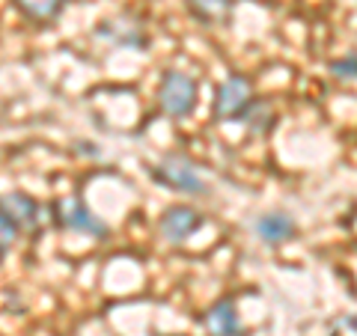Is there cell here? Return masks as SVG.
Masks as SVG:
<instances>
[{
  "label": "cell",
  "instance_id": "cell-10",
  "mask_svg": "<svg viewBox=\"0 0 357 336\" xmlns=\"http://www.w3.org/2000/svg\"><path fill=\"white\" fill-rule=\"evenodd\" d=\"M66 0H15V6L30 21H51L63 9Z\"/></svg>",
  "mask_w": 357,
  "mask_h": 336
},
{
  "label": "cell",
  "instance_id": "cell-13",
  "mask_svg": "<svg viewBox=\"0 0 357 336\" xmlns=\"http://www.w3.org/2000/svg\"><path fill=\"white\" fill-rule=\"evenodd\" d=\"M333 72H337V75H342V72H354V75H357V54H354L349 63H333Z\"/></svg>",
  "mask_w": 357,
  "mask_h": 336
},
{
  "label": "cell",
  "instance_id": "cell-3",
  "mask_svg": "<svg viewBox=\"0 0 357 336\" xmlns=\"http://www.w3.org/2000/svg\"><path fill=\"white\" fill-rule=\"evenodd\" d=\"M250 84L244 81L241 75L229 77L223 81L220 89H218V98H215V116L218 119H236V116H244L250 107Z\"/></svg>",
  "mask_w": 357,
  "mask_h": 336
},
{
  "label": "cell",
  "instance_id": "cell-14",
  "mask_svg": "<svg viewBox=\"0 0 357 336\" xmlns=\"http://www.w3.org/2000/svg\"><path fill=\"white\" fill-rule=\"evenodd\" d=\"M351 324H354V328H357V321H351Z\"/></svg>",
  "mask_w": 357,
  "mask_h": 336
},
{
  "label": "cell",
  "instance_id": "cell-5",
  "mask_svg": "<svg viewBox=\"0 0 357 336\" xmlns=\"http://www.w3.org/2000/svg\"><path fill=\"white\" fill-rule=\"evenodd\" d=\"M54 215H57V223L66 229L86 232V235H107V227L81 203V199H63V203H57V208H54Z\"/></svg>",
  "mask_w": 357,
  "mask_h": 336
},
{
  "label": "cell",
  "instance_id": "cell-4",
  "mask_svg": "<svg viewBox=\"0 0 357 336\" xmlns=\"http://www.w3.org/2000/svg\"><path fill=\"white\" fill-rule=\"evenodd\" d=\"M0 211L9 217L21 229H27V232H36L39 229V223H42V208L39 203L33 197L27 194H21V190H13V194H3L0 197Z\"/></svg>",
  "mask_w": 357,
  "mask_h": 336
},
{
  "label": "cell",
  "instance_id": "cell-6",
  "mask_svg": "<svg viewBox=\"0 0 357 336\" xmlns=\"http://www.w3.org/2000/svg\"><path fill=\"white\" fill-rule=\"evenodd\" d=\"M203 227V217H199V211L191 208V206H173V208H167L164 211V217L158 223V229L167 241H185V238H191V235Z\"/></svg>",
  "mask_w": 357,
  "mask_h": 336
},
{
  "label": "cell",
  "instance_id": "cell-7",
  "mask_svg": "<svg viewBox=\"0 0 357 336\" xmlns=\"http://www.w3.org/2000/svg\"><path fill=\"white\" fill-rule=\"evenodd\" d=\"M206 324L208 330L215 336H238L241 333V324H238V316H236V304L232 300H220L208 310L206 316Z\"/></svg>",
  "mask_w": 357,
  "mask_h": 336
},
{
  "label": "cell",
  "instance_id": "cell-1",
  "mask_svg": "<svg viewBox=\"0 0 357 336\" xmlns=\"http://www.w3.org/2000/svg\"><path fill=\"white\" fill-rule=\"evenodd\" d=\"M158 105L167 116L185 119L197 105V84L194 77H188L182 72H167L161 89H158Z\"/></svg>",
  "mask_w": 357,
  "mask_h": 336
},
{
  "label": "cell",
  "instance_id": "cell-9",
  "mask_svg": "<svg viewBox=\"0 0 357 336\" xmlns=\"http://www.w3.org/2000/svg\"><path fill=\"white\" fill-rule=\"evenodd\" d=\"M98 36L102 39H110V42H116V45H131V48H140L143 42V33L137 24H131V21H126V24L119 27V21H105L102 27H98Z\"/></svg>",
  "mask_w": 357,
  "mask_h": 336
},
{
  "label": "cell",
  "instance_id": "cell-11",
  "mask_svg": "<svg viewBox=\"0 0 357 336\" xmlns=\"http://www.w3.org/2000/svg\"><path fill=\"white\" fill-rule=\"evenodd\" d=\"M199 21H223L232 9V0H188Z\"/></svg>",
  "mask_w": 357,
  "mask_h": 336
},
{
  "label": "cell",
  "instance_id": "cell-8",
  "mask_svg": "<svg viewBox=\"0 0 357 336\" xmlns=\"http://www.w3.org/2000/svg\"><path fill=\"white\" fill-rule=\"evenodd\" d=\"M256 232H259L262 241H268V244H280L295 235V223L289 215H265L256 223Z\"/></svg>",
  "mask_w": 357,
  "mask_h": 336
},
{
  "label": "cell",
  "instance_id": "cell-2",
  "mask_svg": "<svg viewBox=\"0 0 357 336\" xmlns=\"http://www.w3.org/2000/svg\"><path fill=\"white\" fill-rule=\"evenodd\" d=\"M152 178L167 188L185 190V194H206V182L199 176L197 164L188 161L185 155H167L158 167H152Z\"/></svg>",
  "mask_w": 357,
  "mask_h": 336
},
{
  "label": "cell",
  "instance_id": "cell-12",
  "mask_svg": "<svg viewBox=\"0 0 357 336\" xmlns=\"http://www.w3.org/2000/svg\"><path fill=\"white\" fill-rule=\"evenodd\" d=\"M15 238H18V227L3 215V211H0V259H3V253L13 247Z\"/></svg>",
  "mask_w": 357,
  "mask_h": 336
}]
</instances>
